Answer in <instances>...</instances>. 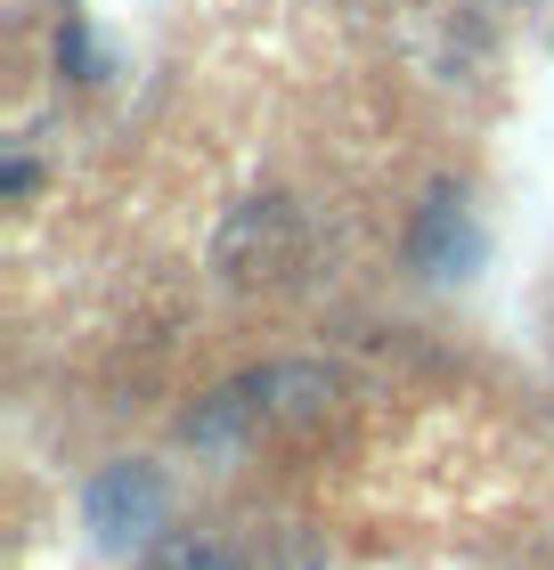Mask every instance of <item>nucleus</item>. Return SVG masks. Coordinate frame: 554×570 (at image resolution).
Returning <instances> with one entry per match:
<instances>
[{"label": "nucleus", "mask_w": 554, "mask_h": 570, "mask_svg": "<svg viewBox=\"0 0 554 570\" xmlns=\"http://www.w3.org/2000/svg\"><path fill=\"white\" fill-rule=\"evenodd\" d=\"M155 570H236V562L213 554V547H164V554H155Z\"/></svg>", "instance_id": "f03ea898"}, {"label": "nucleus", "mask_w": 554, "mask_h": 570, "mask_svg": "<svg viewBox=\"0 0 554 570\" xmlns=\"http://www.w3.org/2000/svg\"><path fill=\"white\" fill-rule=\"evenodd\" d=\"M155 522H164V481H155L147 464H115V473L90 489V530H98V547H130V538H147Z\"/></svg>", "instance_id": "f257e3e1"}]
</instances>
